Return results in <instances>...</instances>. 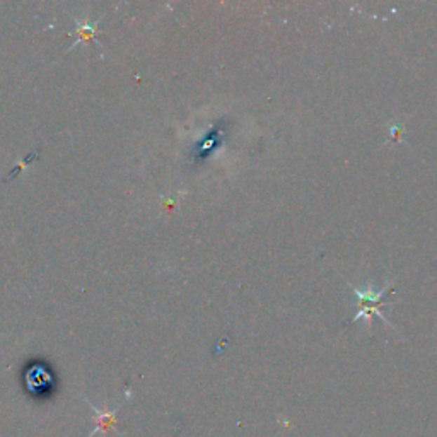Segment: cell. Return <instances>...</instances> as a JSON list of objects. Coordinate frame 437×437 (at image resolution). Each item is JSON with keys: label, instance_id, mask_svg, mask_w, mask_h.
Segmentation results:
<instances>
[{"label": "cell", "instance_id": "obj_1", "mask_svg": "<svg viewBox=\"0 0 437 437\" xmlns=\"http://www.w3.org/2000/svg\"><path fill=\"white\" fill-rule=\"evenodd\" d=\"M77 41L74 43V46L77 45V43H82V41H88V39H93L94 34H96V25L98 22H93V25H86V22H81L77 21Z\"/></svg>", "mask_w": 437, "mask_h": 437}]
</instances>
